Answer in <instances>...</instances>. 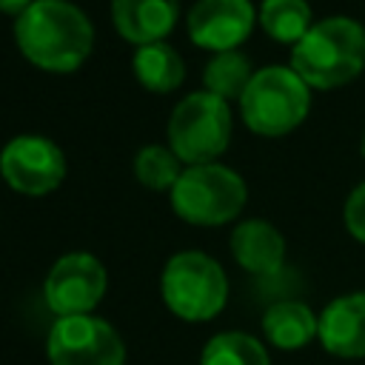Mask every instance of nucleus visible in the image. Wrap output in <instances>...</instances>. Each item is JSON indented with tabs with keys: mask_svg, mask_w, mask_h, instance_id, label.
<instances>
[{
	"mask_svg": "<svg viewBox=\"0 0 365 365\" xmlns=\"http://www.w3.org/2000/svg\"><path fill=\"white\" fill-rule=\"evenodd\" d=\"M259 26L277 43L297 46L308 34V29L314 26L311 6H308V0H262Z\"/></svg>",
	"mask_w": 365,
	"mask_h": 365,
	"instance_id": "obj_17",
	"label": "nucleus"
},
{
	"mask_svg": "<svg viewBox=\"0 0 365 365\" xmlns=\"http://www.w3.org/2000/svg\"><path fill=\"white\" fill-rule=\"evenodd\" d=\"M319 342L342 359L365 356V291L331 299L319 314Z\"/></svg>",
	"mask_w": 365,
	"mask_h": 365,
	"instance_id": "obj_11",
	"label": "nucleus"
},
{
	"mask_svg": "<svg viewBox=\"0 0 365 365\" xmlns=\"http://www.w3.org/2000/svg\"><path fill=\"white\" fill-rule=\"evenodd\" d=\"M254 71H251V60L242 51H220L208 60L205 71H202V83L205 91L220 97V100H240L251 83Z\"/></svg>",
	"mask_w": 365,
	"mask_h": 365,
	"instance_id": "obj_16",
	"label": "nucleus"
},
{
	"mask_svg": "<svg viewBox=\"0 0 365 365\" xmlns=\"http://www.w3.org/2000/svg\"><path fill=\"white\" fill-rule=\"evenodd\" d=\"M3 180L29 197L54 191L66 177V157L57 143L40 134H20L0 151Z\"/></svg>",
	"mask_w": 365,
	"mask_h": 365,
	"instance_id": "obj_8",
	"label": "nucleus"
},
{
	"mask_svg": "<svg viewBox=\"0 0 365 365\" xmlns=\"http://www.w3.org/2000/svg\"><path fill=\"white\" fill-rule=\"evenodd\" d=\"M251 0H197L188 11V37L214 54L234 51L254 29Z\"/></svg>",
	"mask_w": 365,
	"mask_h": 365,
	"instance_id": "obj_10",
	"label": "nucleus"
},
{
	"mask_svg": "<svg viewBox=\"0 0 365 365\" xmlns=\"http://www.w3.org/2000/svg\"><path fill=\"white\" fill-rule=\"evenodd\" d=\"M20 51L46 71H74L91 54L94 29L68 0H34L14 23Z\"/></svg>",
	"mask_w": 365,
	"mask_h": 365,
	"instance_id": "obj_1",
	"label": "nucleus"
},
{
	"mask_svg": "<svg viewBox=\"0 0 365 365\" xmlns=\"http://www.w3.org/2000/svg\"><path fill=\"white\" fill-rule=\"evenodd\" d=\"M311 108V86L291 66H265L254 71L240 111L245 125L262 137H282L294 131Z\"/></svg>",
	"mask_w": 365,
	"mask_h": 365,
	"instance_id": "obj_3",
	"label": "nucleus"
},
{
	"mask_svg": "<svg viewBox=\"0 0 365 365\" xmlns=\"http://www.w3.org/2000/svg\"><path fill=\"white\" fill-rule=\"evenodd\" d=\"M131 66H134V77L148 88V91H174L182 77H185V63L182 57L177 54L174 46L168 43H148V46H137L134 57H131Z\"/></svg>",
	"mask_w": 365,
	"mask_h": 365,
	"instance_id": "obj_15",
	"label": "nucleus"
},
{
	"mask_svg": "<svg viewBox=\"0 0 365 365\" xmlns=\"http://www.w3.org/2000/svg\"><path fill=\"white\" fill-rule=\"evenodd\" d=\"M291 68L311 88H336L351 83L365 68V26L345 14L314 23L291 48Z\"/></svg>",
	"mask_w": 365,
	"mask_h": 365,
	"instance_id": "obj_2",
	"label": "nucleus"
},
{
	"mask_svg": "<svg viewBox=\"0 0 365 365\" xmlns=\"http://www.w3.org/2000/svg\"><path fill=\"white\" fill-rule=\"evenodd\" d=\"M180 17V0H111V20L117 31L137 43H160Z\"/></svg>",
	"mask_w": 365,
	"mask_h": 365,
	"instance_id": "obj_12",
	"label": "nucleus"
},
{
	"mask_svg": "<svg viewBox=\"0 0 365 365\" xmlns=\"http://www.w3.org/2000/svg\"><path fill=\"white\" fill-rule=\"evenodd\" d=\"M43 294L46 305L57 314V319L91 314L106 294V268L91 254H66L51 265Z\"/></svg>",
	"mask_w": 365,
	"mask_h": 365,
	"instance_id": "obj_9",
	"label": "nucleus"
},
{
	"mask_svg": "<svg viewBox=\"0 0 365 365\" xmlns=\"http://www.w3.org/2000/svg\"><path fill=\"white\" fill-rule=\"evenodd\" d=\"M245 197L248 191L237 171L220 163H202L182 168L171 188V208L191 225H222L242 211Z\"/></svg>",
	"mask_w": 365,
	"mask_h": 365,
	"instance_id": "obj_5",
	"label": "nucleus"
},
{
	"mask_svg": "<svg viewBox=\"0 0 365 365\" xmlns=\"http://www.w3.org/2000/svg\"><path fill=\"white\" fill-rule=\"evenodd\" d=\"M228 140H231V108L225 100L208 91H194L174 106L168 120V143L182 163L188 165L211 163L228 148Z\"/></svg>",
	"mask_w": 365,
	"mask_h": 365,
	"instance_id": "obj_6",
	"label": "nucleus"
},
{
	"mask_svg": "<svg viewBox=\"0 0 365 365\" xmlns=\"http://www.w3.org/2000/svg\"><path fill=\"white\" fill-rule=\"evenodd\" d=\"M262 334L271 345H277L282 351H297L319 334V317H314V311L305 302L282 299L265 311Z\"/></svg>",
	"mask_w": 365,
	"mask_h": 365,
	"instance_id": "obj_14",
	"label": "nucleus"
},
{
	"mask_svg": "<svg viewBox=\"0 0 365 365\" xmlns=\"http://www.w3.org/2000/svg\"><path fill=\"white\" fill-rule=\"evenodd\" d=\"M160 291L171 314L185 322H205L222 311L228 279L214 257L202 251H180L165 262Z\"/></svg>",
	"mask_w": 365,
	"mask_h": 365,
	"instance_id": "obj_4",
	"label": "nucleus"
},
{
	"mask_svg": "<svg viewBox=\"0 0 365 365\" xmlns=\"http://www.w3.org/2000/svg\"><path fill=\"white\" fill-rule=\"evenodd\" d=\"M34 0H0V11H9V14H23Z\"/></svg>",
	"mask_w": 365,
	"mask_h": 365,
	"instance_id": "obj_21",
	"label": "nucleus"
},
{
	"mask_svg": "<svg viewBox=\"0 0 365 365\" xmlns=\"http://www.w3.org/2000/svg\"><path fill=\"white\" fill-rule=\"evenodd\" d=\"M51 365H123L125 345L100 317H60L46 342Z\"/></svg>",
	"mask_w": 365,
	"mask_h": 365,
	"instance_id": "obj_7",
	"label": "nucleus"
},
{
	"mask_svg": "<svg viewBox=\"0 0 365 365\" xmlns=\"http://www.w3.org/2000/svg\"><path fill=\"white\" fill-rule=\"evenodd\" d=\"M180 157L165 148V145H145L137 151L134 157V174L137 180L145 185V188H154V191H171L182 174L180 168Z\"/></svg>",
	"mask_w": 365,
	"mask_h": 365,
	"instance_id": "obj_19",
	"label": "nucleus"
},
{
	"mask_svg": "<svg viewBox=\"0 0 365 365\" xmlns=\"http://www.w3.org/2000/svg\"><path fill=\"white\" fill-rule=\"evenodd\" d=\"M234 259L257 277H271L285 262V240L265 220H245L231 231Z\"/></svg>",
	"mask_w": 365,
	"mask_h": 365,
	"instance_id": "obj_13",
	"label": "nucleus"
},
{
	"mask_svg": "<svg viewBox=\"0 0 365 365\" xmlns=\"http://www.w3.org/2000/svg\"><path fill=\"white\" fill-rule=\"evenodd\" d=\"M200 365H271L265 345L242 331H225L205 342Z\"/></svg>",
	"mask_w": 365,
	"mask_h": 365,
	"instance_id": "obj_18",
	"label": "nucleus"
},
{
	"mask_svg": "<svg viewBox=\"0 0 365 365\" xmlns=\"http://www.w3.org/2000/svg\"><path fill=\"white\" fill-rule=\"evenodd\" d=\"M342 220H345V228L354 240L365 242V182H359L348 200H345V208H342Z\"/></svg>",
	"mask_w": 365,
	"mask_h": 365,
	"instance_id": "obj_20",
	"label": "nucleus"
},
{
	"mask_svg": "<svg viewBox=\"0 0 365 365\" xmlns=\"http://www.w3.org/2000/svg\"><path fill=\"white\" fill-rule=\"evenodd\" d=\"M359 151H362V157H365V134H362V145H359Z\"/></svg>",
	"mask_w": 365,
	"mask_h": 365,
	"instance_id": "obj_22",
	"label": "nucleus"
}]
</instances>
